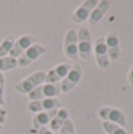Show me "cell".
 Returning a JSON list of instances; mask_svg holds the SVG:
<instances>
[{"label":"cell","mask_w":133,"mask_h":134,"mask_svg":"<svg viewBox=\"0 0 133 134\" xmlns=\"http://www.w3.org/2000/svg\"><path fill=\"white\" fill-rule=\"evenodd\" d=\"M59 134H75V130H74V124L71 120L70 118L64 122V125L61 126V128L59 130Z\"/></svg>","instance_id":"20"},{"label":"cell","mask_w":133,"mask_h":134,"mask_svg":"<svg viewBox=\"0 0 133 134\" xmlns=\"http://www.w3.org/2000/svg\"><path fill=\"white\" fill-rule=\"evenodd\" d=\"M58 109H51V111H45V112H39L33 116V128L37 131H39L42 127H47V125H49V122L52 121V119L56 116Z\"/></svg>","instance_id":"14"},{"label":"cell","mask_w":133,"mask_h":134,"mask_svg":"<svg viewBox=\"0 0 133 134\" xmlns=\"http://www.w3.org/2000/svg\"><path fill=\"white\" fill-rule=\"evenodd\" d=\"M13 44H14L13 35H8V37H6L0 42V58H4V57L8 55L12 47H13Z\"/></svg>","instance_id":"17"},{"label":"cell","mask_w":133,"mask_h":134,"mask_svg":"<svg viewBox=\"0 0 133 134\" xmlns=\"http://www.w3.org/2000/svg\"><path fill=\"white\" fill-rule=\"evenodd\" d=\"M27 108L30 112H33V113L37 114V113H39V112L61 108V102L59 101L57 98L42 99V100H37V101H30L27 105Z\"/></svg>","instance_id":"12"},{"label":"cell","mask_w":133,"mask_h":134,"mask_svg":"<svg viewBox=\"0 0 133 134\" xmlns=\"http://www.w3.org/2000/svg\"><path fill=\"white\" fill-rule=\"evenodd\" d=\"M61 93L60 82L58 83H41L31 93H28L27 97L31 101H37L42 99H52L57 98Z\"/></svg>","instance_id":"1"},{"label":"cell","mask_w":133,"mask_h":134,"mask_svg":"<svg viewBox=\"0 0 133 134\" xmlns=\"http://www.w3.org/2000/svg\"><path fill=\"white\" fill-rule=\"evenodd\" d=\"M98 0H85L71 15V21L74 24H82L88 20L92 11L98 5Z\"/></svg>","instance_id":"7"},{"label":"cell","mask_w":133,"mask_h":134,"mask_svg":"<svg viewBox=\"0 0 133 134\" xmlns=\"http://www.w3.org/2000/svg\"><path fill=\"white\" fill-rule=\"evenodd\" d=\"M105 45L107 48V54L110 61H115L119 59L120 47H119V38L115 32H108L105 37Z\"/></svg>","instance_id":"13"},{"label":"cell","mask_w":133,"mask_h":134,"mask_svg":"<svg viewBox=\"0 0 133 134\" xmlns=\"http://www.w3.org/2000/svg\"><path fill=\"white\" fill-rule=\"evenodd\" d=\"M45 53H47V48L45 46L40 44H34L30 47L28 49H26L18 59V66L19 67H27L30 66L33 61H35L38 58H40L41 55H44Z\"/></svg>","instance_id":"5"},{"label":"cell","mask_w":133,"mask_h":134,"mask_svg":"<svg viewBox=\"0 0 133 134\" xmlns=\"http://www.w3.org/2000/svg\"><path fill=\"white\" fill-rule=\"evenodd\" d=\"M2 130V125H0V131H1Z\"/></svg>","instance_id":"25"},{"label":"cell","mask_w":133,"mask_h":134,"mask_svg":"<svg viewBox=\"0 0 133 134\" xmlns=\"http://www.w3.org/2000/svg\"><path fill=\"white\" fill-rule=\"evenodd\" d=\"M103 130L107 134H130L127 131H125V128L107 121H103Z\"/></svg>","instance_id":"19"},{"label":"cell","mask_w":133,"mask_h":134,"mask_svg":"<svg viewBox=\"0 0 133 134\" xmlns=\"http://www.w3.org/2000/svg\"><path fill=\"white\" fill-rule=\"evenodd\" d=\"M6 115H7L6 111H5V109L2 108V106L0 105V125H2V124L6 121Z\"/></svg>","instance_id":"22"},{"label":"cell","mask_w":133,"mask_h":134,"mask_svg":"<svg viewBox=\"0 0 133 134\" xmlns=\"http://www.w3.org/2000/svg\"><path fill=\"white\" fill-rule=\"evenodd\" d=\"M110 6H111V2L108 0H101V1H99L98 5L96 6V8L92 11L88 20H87L88 25L96 26L103 19V16L107 13V11L110 9Z\"/></svg>","instance_id":"15"},{"label":"cell","mask_w":133,"mask_h":134,"mask_svg":"<svg viewBox=\"0 0 133 134\" xmlns=\"http://www.w3.org/2000/svg\"><path fill=\"white\" fill-rule=\"evenodd\" d=\"M5 104V76L0 73V105L4 106Z\"/></svg>","instance_id":"21"},{"label":"cell","mask_w":133,"mask_h":134,"mask_svg":"<svg viewBox=\"0 0 133 134\" xmlns=\"http://www.w3.org/2000/svg\"><path fill=\"white\" fill-rule=\"evenodd\" d=\"M38 134H56V133L52 132L48 127H42V128H40V130L38 131Z\"/></svg>","instance_id":"24"},{"label":"cell","mask_w":133,"mask_h":134,"mask_svg":"<svg viewBox=\"0 0 133 134\" xmlns=\"http://www.w3.org/2000/svg\"><path fill=\"white\" fill-rule=\"evenodd\" d=\"M98 115L103 121L112 122L124 128L126 126V116L124 112L115 107H101L98 109Z\"/></svg>","instance_id":"4"},{"label":"cell","mask_w":133,"mask_h":134,"mask_svg":"<svg viewBox=\"0 0 133 134\" xmlns=\"http://www.w3.org/2000/svg\"><path fill=\"white\" fill-rule=\"evenodd\" d=\"M82 76V67L80 64H75L72 66V68L70 69V72L67 73V75L64 78V80L60 82L61 86V93L66 94L70 93L75 86L79 83L80 79Z\"/></svg>","instance_id":"6"},{"label":"cell","mask_w":133,"mask_h":134,"mask_svg":"<svg viewBox=\"0 0 133 134\" xmlns=\"http://www.w3.org/2000/svg\"><path fill=\"white\" fill-rule=\"evenodd\" d=\"M93 52L98 67L101 69H106L110 66V59H108L107 48L105 45V37H100L96 40L93 46Z\"/></svg>","instance_id":"10"},{"label":"cell","mask_w":133,"mask_h":134,"mask_svg":"<svg viewBox=\"0 0 133 134\" xmlns=\"http://www.w3.org/2000/svg\"><path fill=\"white\" fill-rule=\"evenodd\" d=\"M78 39V57L81 60L87 61L92 55V38L88 28L81 27L77 31Z\"/></svg>","instance_id":"3"},{"label":"cell","mask_w":133,"mask_h":134,"mask_svg":"<svg viewBox=\"0 0 133 134\" xmlns=\"http://www.w3.org/2000/svg\"><path fill=\"white\" fill-rule=\"evenodd\" d=\"M15 67H18V61H16V59L11 58V57L0 58V73L14 69Z\"/></svg>","instance_id":"18"},{"label":"cell","mask_w":133,"mask_h":134,"mask_svg":"<svg viewBox=\"0 0 133 134\" xmlns=\"http://www.w3.org/2000/svg\"><path fill=\"white\" fill-rule=\"evenodd\" d=\"M45 76H46V72L45 71H38L35 73L31 74L30 76L25 78L24 80L16 82L13 86V88L18 93L21 94H28L31 93L33 90L40 86L41 83H44L45 81Z\"/></svg>","instance_id":"2"},{"label":"cell","mask_w":133,"mask_h":134,"mask_svg":"<svg viewBox=\"0 0 133 134\" xmlns=\"http://www.w3.org/2000/svg\"><path fill=\"white\" fill-rule=\"evenodd\" d=\"M64 53L70 60L78 61V39L77 31L71 28L66 32L65 39H64Z\"/></svg>","instance_id":"8"},{"label":"cell","mask_w":133,"mask_h":134,"mask_svg":"<svg viewBox=\"0 0 133 134\" xmlns=\"http://www.w3.org/2000/svg\"><path fill=\"white\" fill-rule=\"evenodd\" d=\"M127 80H129L130 86H131V87H133V65H132L131 68H130V71H129V75H127Z\"/></svg>","instance_id":"23"},{"label":"cell","mask_w":133,"mask_h":134,"mask_svg":"<svg viewBox=\"0 0 133 134\" xmlns=\"http://www.w3.org/2000/svg\"><path fill=\"white\" fill-rule=\"evenodd\" d=\"M68 119V112L67 109L65 108H59L58 112H57L56 116L52 119V121L49 122V130L52 131L53 133H58L59 130L61 128V126L64 125L66 120Z\"/></svg>","instance_id":"16"},{"label":"cell","mask_w":133,"mask_h":134,"mask_svg":"<svg viewBox=\"0 0 133 134\" xmlns=\"http://www.w3.org/2000/svg\"><path fill=\"white\" fill-rule=\"evenodd\" d=\"M37 44V38L32 34H24L16 40H14L13 47H12L11 52H9L8 57L14 59H18L26 49H28L32 45Z\"/></svg>","instance_id":"9"},{"label":"cell","mask_w":133,"mask_h":134,"mask_svg":"<svg viewBox=\"0 0 133 134\" xmlns=\"http://www.w3.org/2000/svg\"><path fill=\"white\" fill-rule=\"evenodd\" d=\"M73 65H71L70 63L65 64H59V65L54 66L52 69H49L48 72H46V76H45L44 83H58L61 82L64 80L67 73L70 72V69L72 68Z\"/></svg>","instance_id":"11"}]
</instances>
